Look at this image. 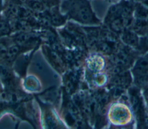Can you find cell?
<instances>
[{
    "label": "cell",
    "mask_w": 148,
    "mask_h": 129,
    "mask_svg": "<svg viewBox=\"0 0 148 129\" xmlns=\"http://www.w3.org/2000/svg\"><path fill=\"white\" fill-rule=\"evenodd\" d=\"M90 60V67L94 71H99L104 67V60L101 56H95Z\"/></svg>",
    "instance_id": "obj_7"
},
{
    "label": "cell",
    "mask_w": 148,
    "mask_h": 129,
    "mask_svg": "<svg viewBox=\"0 0 148 129\" xmlns=\"http://www.w3.org/2000/svg\"><path fill=\"white\" fill-rule=\"evenodd\" d=\"M7 51H8V49L6 48L5 46L3 44H0V57L5 56Z\"/></svg>",
    "instance_id": "obj_12"
},
{
    "label": "cell",
    "mask_w": 148,
    "mask_h": 129,
    "mask_svg": "<svg viewBox=\"0 0 148 129\" xmlns=\"http://www.w3.org/2000/svg\"><path fill=\"white\" fill-rule=\"evenodd\" d=\"M143 42H144V44L146 46V47L147 48H148V32H147V33L146 34V35H145V38H144Z\"/></svg>",
    "instance_id": "obj_13"
},
{
    "label": "cell",
    "mask_w": 148,
    "mask_h": 129,
    "mask_svg": "<svg viewBox=\"0 0 148 129\" xmlns=\"http://www.w3.org/2000/svg\"><path fill=\"white\" fill-rule=\"evenodd\" d=\"M27 4L30 9L38 12L43 11L46 7L43 3L35 0H29L27 2Z\"/></svg>",
    "instance_id": "obj_9"
},
{
    "label": "cell",
    "mask_w": 148,
    "mask_h": 129,
    "mask_svg": "<svg viewBox=\"0 0 148 129\" xmlns=\"http://www.w3.org/2000/svg\"><path fill=\"white\" fill-rule=\"evenodd\" d=\"M109 118L112 123L124 124L130 121L131 116L130 110L123 105H113L109 110Z\"/></svg>",
    "instance_id": "obj_2"
},
{
    "label": "cell",
    "mask_w": 148,
    "mask_h": 129,
    "mask_svg": "<svg viewBox=\"0 0 148 129\" xmlns=\"http://www.w3.org/2000/svg\"><path fill=\"white\" fill-rule=\"evenodd\" d=\"M11 31L10 24L5 20H0V37L9 34Z\"/></svg>",
    "instance_id": "obj_10"
},
{
    "label": "cell",
    "mask_w": 148,
    "mask_h": 129,
    "mask_svg": "<svg viewBox=\"0 0 148 129\" xmlns=\"http://www.w3.org/2000/svg\"><path fill=\"white\" fill-rule=\"evenodd\" d=\"M49 15L50 19V23L55 26H59L64 24L67 17L65 16H62L60 13L57 5L51 7L49 12Z\"/></svg>",
    "instance_id": "obj_3"
},
{
    "label": "cell",
    "mask_w": 148,
    "mask_h": 129,
    "mask_svg": "<svg viewBox=\"0 0 148 129\" xmlns=\"http://www.w3.org/2000/svg\"><path fill=\"white\" fill-rule=\"evenodd\" d=\"M43 3L46 6L53 7L57 6L58 3V0H35Z\"/></svg>",
    "instance_id": "obj_11"
},
{
    "label": "cell",
    "mask_w": 148,
    "mask_h": 129,
    "mask_svg": "<svg viewBox=\"0 0 148 129\" xmlns=\"http://www.w3.org/2000/svg\"><path fill=\"white\" fill-rule=\"evenodd\" d=\"M20 48L21 46L18 45H14L8 49L5 56L6 61H7L8 62H12L15 59L18 53Z\"/></svg>",
    "instance_id": "obj_8"
},
{
    "label": "cell",
    "mask_w": 148,
    "mask_h": 129,
    "mask_svg": "<svg viewBox=\"0 0 148 129\" xmlns=\"http://www.w3.org/2000/svg\"><path fill=\"white\" fill-rule=\"evenodd\" d=\"M67 15L80 23L90 24L98 21L87 0H69L65 4Z\"/></svg>",
    "instance_id": "obj_1"
},
{
    "label": "cell",
    "mask_w": 148,
    "mask_h": 129,
    "mask_svg": "<svg viewBox=\"0 0 148 129\" xmlns=\"http://www.w3.org/2000/svg\"><path fill=\"white\" fill-rule=\"evenodd\" d=\"M35 39L32 34L27 33H21L17 34L14 37V41L17 45L20 46L28 45L29 43H31L32 40Z\"/></svg>",
    "instance_id": "obj_5"
},
{
    "label": "cell",
    "mask_w": 148,
    "mask_h": 129,
    "mask_svg": "<svg viewBox=\"0 0 148 129\" xmlns=\"http://www.w3.org/2000/svg\"><path fill=\"white\" fill-rule=\"evenodd\" d=\"M0 91H1V85H0Z\"/></svg>",
    "instance_id": "obj_16"
},
{
    "label": "cell",
    "mask_w": 148,
    "mask_h": 129,
    "mask_svg": "<svg viewBox=\"0 0 148 129\" xmlns=\"http://www.w3.org/2000/svg\"><path fill=\"white\" fill-rule=\"evenodd\" d=\"M123 41L130 45L135 46L138 43V38L136 34L131 31H125L122 35Z\"/></svg>",
    "instance_id": "obj_6"
},
{
    "label": "cell",
    "mask_w": 148,
    "mask_h": 129,
    "mask_svg": "<svg viewBox=\"0 0 148 129\" xmlns=\"http://www.w3.org/2000/svg\"><path fill=\"white\" fill-rule=\"evenodd\" d=\"M2 8V0H0V12Z\"/></svg>",
    "instance_id": "obj_14"
},
{
    "label": "cell",
    "mask_w": 148,
    "mask_h": 129,
    "mask_svg": "<svg viewBox=\"0 0 148 129\" xmlns=\"http://www.w3.org/2000/svg\"><path fill=\"white\" fill-rule=\"evenodd\" d=\"M146 19L148 21V13L146 14Z\"/></svg>",
    "instance_id": "obj_15"
},
{
    "label": "cell",
    "mask_w": 148,
    "mask_h": 129,
    "mask_svg": "<svg viewBox=\"0 0 148 129\" xmlns=\"http://www.w3.org/2000/svg\"><path fill=\"white\" fill-rule=\"evenodd\" d=\"M134 71L140 77L148 76V58L140 59L135 65Z\"/></svg>",
    "instance_id": "obj_4"
}]
</instances>
